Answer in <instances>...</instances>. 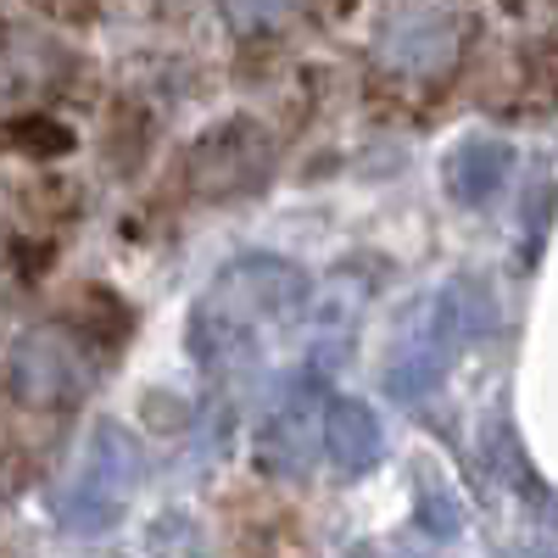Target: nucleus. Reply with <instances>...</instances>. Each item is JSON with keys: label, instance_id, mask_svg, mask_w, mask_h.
<instances>
[{"label": "nucleus", "instance_id": "obj_8", "mask_svg": "<svg viewBox=\"0 0 558 558\" xmlns=\"http://www.w3.org/2000/svg\"><path fill=\"white\" fill-rule=\"evenodd\" d=\"M508 173H514V151H508L502 140H486V134L458 140L441 162V184L458 207H492L497 191L508 184Z\"/></svg>", "mask_w": 558, "mask_h": 558}, {"label": "nucleus", "instance_id": "obj_7", "mask_svg": "<svg viewBox=\"0 0 558 558\" xmlns=\"http://www.w3.org/2000/svg\"><path fill=\"white\" fill-rule=\"evenodd\" d=\"M324 402L330 397H324L318 368H302V375H291L274 391V402L263 408V425H257V458L274 475H307L313 470Z\"/></svg>", "mask_w": 558, "mask_h": 558}, {"label": "nucleus", "instance_id": "obj_5", "mask_svg": "<svg viewBox=\"0 0 558 558\" xmlns=\"http://www.w3.org/2000/svg\"><path fill=\"white\" fill-rule=\"evenodd\" d=\"M375 57L391 78L441 84L463 57V17L447 12V7H425V0H418V7H397L380 23Z\"/></svg>", "mask_w": 558, "mask_h": 558}, {"label": "nucleus", "instance_id": "obj_2", "mask_svg": "<svg viewBox=\"0 0 558 558\" xmlns=\"http://www.w3.org/2000/svg\"><path fill=\"white\" fill-rule=\"evenodd\" d=\"M486 318H492V302H486V286H475V279H452L430 302H418V313L402 330V347L386 368V391L402 402L430 397L452 368V357L486 330Z\"/></svg>", "mask_w": 558, "mask_h": 558}, {"label": "nucleus", "instance_id": "obj_3", "mask_svg": "<svg viewBox=\"0 0 558 558\" xmlns=\"http://www.w3.org/2000/svg\"><path fill=\"white\" fill-rule=\"evenodd\" d=\"M140 475H146V458H140V441L123 430V425H96L84 436L78 458H73V470L62 481V520L73 531H107L118 514H123V502L134 497Z\"/></svg>", "mask_w": 558, "mask_h": 558}, {"label": "nucleus", "instance_id": "obj_6", "mask_svg": "<svg viewBox=\"0 0 558 558\" xmlns=\"http://www.w3.org/2000/svg\"><path fill=\"white\" fill-rule=\"evenodd\" d=\"M89 380H96V357L62 324H39V330H28L12 347V391L34 408L78 402L89 391Z\"/></svg>", "mask_w": 558, "mask_h": 558}, {"label": "nucleus", "instance_id": "obj_4", "mask_svg": "<svg viewBox=\"0 0 558 558\" xmlns=\"http://www.w3.org/2000/svg\"><path fill=\"white\" fill-rule=\"evenodd\" d=\"M274 173V134L252 118H229L218 129H207L191 157H184V184L202 202H235L263 191Z\"/></svg>", "mask_w": 558, "mask_h": 558}, {"label": "nucleus", "instance_id": "obj_9", "mask_svg": "<svg viewBox=\"0 0 558 558\" xmlns=\"http://www.w3.org/2000/svg\"><path fill=\"white\" fill-rule=\"evenodd\" d=\"M318 447L330 452L336 463V475H363V470H375V458H380V418L368 402L357 397H330L324 402V418H318Z\"/></svg>", "mask_w": 558, "mask_h": 558}, {"label": "nucleus", "instance_id": "obj_1", "mask_svg": "<svg viewBox=\"0 0 558 558\" xmlns=\"http://www.w3.org/2000/svg\"><path fill=\"white\" fill-rule=\"evenodd\" d=\"M307 274L286 257H241L229 263L213 291L196 302L191 318V352L202 357L207 375L235 380L252 375L263 363L268 341L279 330H296V318L307 313Z\"/></svg>", "mask_w": 558, "mask_h": 558}, {"label": "nucleus", "instance_id": "obj_10", "mask_svg": "<svg viewBox=\"0 0 558 558\" xmlns=\"http://www.w3.org/2000/svg\"><path fill=\"white\" fill-rule=\"evenodd\" d=\"M218 7H223V17L235 23V28L252 34V28H274L279 17L296 7V0H218Z\"/></svg>", "mask_w": 558, "mask_h": 558}]
</instances>
